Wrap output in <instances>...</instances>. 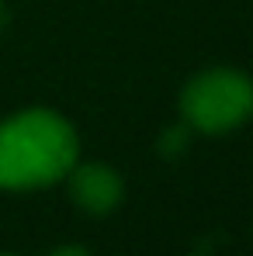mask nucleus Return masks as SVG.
Instances as JSON below:
<instances>
[{
	"instance_id": "1",
	"label": "nucleus",
	"mask_w": 253,
	"mask_h": 256,
	"mask_svg": "<svg viewBox=\"0 0 253 256\" xmlns=\"http://www.w3.org/2000/svg\"><path fill=\"white\" fill-rule=\"evenodd\" d=\"M77 160V132L52 108H25L0 122V190L52 187Z\"/></svg>"
},
{
	"instance_id": "2",
	"label": "nucleus",
	"mask_w": 253,
	"mask_h": 256,
	"mask_svg": "<svg viewBox=\"0 0 253 256\" xmlns=\"http://www.w3.org/2000/svg\"><path fill=\"white\" fill-rule=\"evenodd\" d=\"M253 114V80L239 70L215 66L194 73L180 90V118L201 135H222Z\"/></svg>"
},
{
	"instance_id": "3",
	"label": "nucleus",
	"mask_w": 253,
	"mask_h": 256,
	"mask_svg": "<svg viewBox=\"0 0 253 256\" xmlns=\"http://www.w3.org/2000/svg\"><path fill=\"white\" fill-rule=\"evenodd\" d=\"M70 180V198L73 204L87 214H108L115 212L125 198V184L108 163H73V170L66 173Z\"/></svg>"
},
{
	"instance_id": "4",
	"label": "nucleus",
	"mask_w": 253,
	"mask_h": 256,
	"mask_svg": "<svg viewBox=\"0 0 253 256\" xmlns=\"http://www.w3.org/2000/svg\"><path fill=\"white\" fill-rule=\"evenodd\" d=\"M49 256H90V250H84V246H73V242H70V246H56Z\"/></svg>"
},
{
	"instance_id": "5",
	"label": "nucleus",
	"mask_w": 253,
	"mask_h": 256,
	"mask_svg": "<svg viewBox=\"0 0 253 256\" xmlns=\"http://www.w3.org/2000/svg\"><path fill=\"white\" fill-rule=\"evenodd\" d=\"M0 256H14V253H0Z\"/></svg>"
}]
</instances>
